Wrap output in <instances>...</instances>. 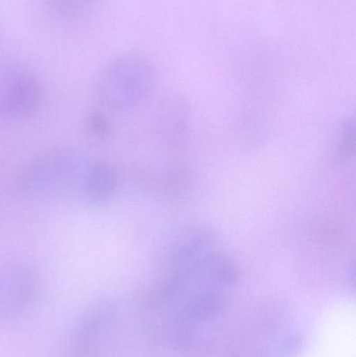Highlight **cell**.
Segmentation results:
<instances>
[{
  "instance_id": "1",
  "label": "cell",
  "mask_w": 356,
  "mask_h": 357,
  "mask_svg": "<svg viewBox=\"0 0 356 357\" xmlns=\"http://www.w3.org/2000/svg\"><path fill=\"white\" fill-rule=\"evenodd\" d=\"M156 69L139 54H125L109 63L98 81L100 102L109 110L125 112L141 104L154 89Z\"/></svg>"
},
{
  "instance_id": "2",
  "label": "cell",
  "mask_w": 356,
  "mask_h": 357,
  "mask_svg": "<svg viewBox=\"0 0 356 357\" xmlns=\"http://www.w3.org/2000/svg\"><path fill=\"white\" fill-rule=\"evenodd\" d=\"M83 157L69 149H54L25 163L16 178L19 190L33 197L59 195L81 184L86 169Z\"/></svg>"
},
{
  "instance_id": "3",
  "label": "cell",
  "mask_w": 356,
  "mask_h": 357,
  "mask_svg": "<svg viewBox=\"0 0 356 357\" xmlns=\"http://www.w3.org/2000/svg\"><path fill=\"white\" fill-rule=\"evenodd\" d=\"M43 89L35 75L20 64L0 67V119H16L37 110Z\"/></svg>"
},
{
  "instance_id": "4",
  "label": "cell",
  "mask_w": 356,
  "mask_h": 357,
  "mask_svg": "<svg viewBox=\"0 0 356 357\" xmlns=\"http://www.w3.org/2000/svg\"><path fill=\"white\" fill-rule=\"evenodd\" d=\"M38 278L31 266L10 264L0 268V321L22 314L38 293Z\"/></svg>"
},
{
  "instance_id": "5",
  "label": "cell",
  "mask_w": 356,
  "mask_h": 357,
  "mask_svg": "<svg viewBox=\"0 0 356 357\" xmlns=\"http://www.w3.org/2000/svg\"><path fill=\"white\" fill-rule=\"evenodd\" d=\"M112 304L94 306L77 328L73 337V350L77 357H98L113 318Z\"/></svg>"
},
{
  "instance_id": "6",
  "label": "cell",
  "mask_w": 356,
  "mask_h": 357,
  "mask_svg": "<svg viewBox=\"0 0 356 357\" xmlns=\"http://www.w3.org/2000/svg\"><path fill=\"white\" fill-rule=\"evenodd\" d=\"M121 175L109 162L100 161L86 167L81 181L84 195L93 203H104L118 190Z\"/></svg>"
},
{
  "instance_id": "7",
  "label": "cell",
  "mask_w": 356,
  "mask_h": 357,
  "mask_svg": "<svg viewBox=\"0 0 356 357\" xmlns=\"http://www.w3.org/2000/svg\"><path fill=\"white\" fill-rule=\"evenodd\" d=\"M221 307V298L215 291L207 289L196 294L185 306V318L190 322H200L217 314Z\"/></svg>"
},
{
  "instance_id": "8",
  "label": "cell",
  "mask_w": 356,
  "mask_h": 357,
  "mask_svg": "<svg viewBox=\"0 0 356 357\" xmlns=\"http://www.w3.org/2000/svg\"><path fill=\"white\" fill-rule=\"evenodd\" d=\"M48 10L64 19V20H79L91 14L95 6L96 0H44Z\"/></svg>"
},
{
  "instance_id": "9",
  "label": "cell",
  "mask_w": 356,
  "mask_h": 357,
  "mask_svg": "<svg viewBox=\"0 0 356 357\" xmlns=\"http://www.w3.org/2000/svg\"><path fill=\"white\" fill-rule=\"evenodd\" d=\"M339 156L349 159L355 155V123L353 119H347L341 127L340 138L336 146Z\"/></svg>"
},
{
  "instance_id": "10",
  "label": "cell",
  "mask_w": 356,
  "mask_h": 357,
  "mask_svg": "<svg viewBox=\"0 0 356 357\" xmlns=\"http://www.w3.org/2000/svg\"><path fill=\"white\" fill-rule=\"evenodd\" d=\"M85 129L90 137L102 139L110 133V121L104 114L93 112L86 119Z\"/></svg>"
}]
</instances>
